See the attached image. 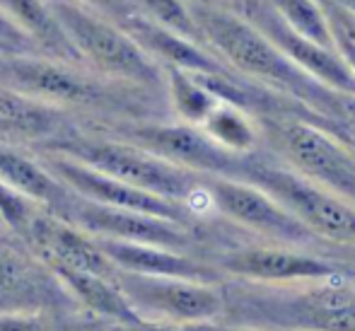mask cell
Here are the masks:
<instances>
[{
  "instance_id": "cell-1",
  "label": "cell",
  "mask_w": 355,
  "mask_h": 331,
  "mask_svg": "<svg viewBox=\"0 0 355 331\" xmlns=\"http://www.w3.org/2000/svg\"><path fill=\"white\" fill-rule=\"evenodd\" d=\"M191 12L206 49L239 78L297 99L331 121L341 124L351 112L346 104L348 97H341L304 73L244 15L213 8L211 3H191Z\"/></svg>"
},
{
  "instance_id": "cell-2",
  "label": "cell",
  "mask_w": 355,
  "mask_h": 331,
  "mask_svg": "<svg viewBox=\"0 0 355 331\" xmlns=\"http://www.w3.org/2000/svg\"><path fill=\"white\" fill-rule=\"evenodd\" d=\"M346 275L276 285L227 278L220 324L254 331H355V283Z\"/></svg>"
},
{
  "instance_id": "cell-3",
  "label": "cell",
  "mask_w": 355,
  "mask_h": 331,
  "mask_svg": "<svg viewBox=\"0 0 355 331\" xmlns=\"http://www.w3.org/2000/svg\"><path fill=\"white\" fill-rule=\"evenodd\" d=\"M39 150L66 155L75 162L87 164L119 182H126L136 189L155 194V196L184 203L189 210L193 205V198L203 194V182H206V177L201 174L177 167L141 145L102 131L89 133L73 128L61 138L39 145Z\"/></svg>"
},
{
  "instance_id": "cell-4",
  "label": "cell",
  "mask_w": 355,
  "mask_h": 331,
  "mask_svg": "<svg viewBox=\"0 0 355 331\" xmlns=\"http://www.w3.org/2000/svg\"><path fill=\"white\" fill-rule=\"evenodd\" d=\"M0 80L29 97L56 109L94 114H128L141 90L112 83L85 66L46 56H0ZM148 94V92H145Z\"/></svg>"
},
{
  "instance_id": "cell-5",
  "label": "cell",
  "mask_w": 355,
  "mask_h": 331,
  "mask_svg": "<svg viewBox=\"0 0 355 331\" xmlns=\"http://www.w3.org/2000/svg\"><path fill=\"white\" fill-rule=\"evenodd\" d=\"M49 3L78 49L85 68L148 94L164 90V68L119 22L83 8L75 0Z\"/></svg>"
},
{
  "instance_id": "cell-6",
  "label": "cell",
  "mask_w": 355,
  "mask_h": 331,
  "mask_svg": "<svg viewBox=\"0 0 355 331\" xmlns=\"http://www.w3.org/2000/svg\"><path fill=\"white\" fill-rule=\"evenodd\" d=\"M259 126L281 162L355 205V140L341 124L261 117Z\"/></svg>"
},
{
  "instance_id": "cell-7",
  "label": "cell",
  "mask_w": 355,
  "mask_h": 331,
  "mask_svg": "<svg viewBox=\"0 0 355 331\" xmlns=\"http://www.w3.org/2000/svg\"><path fill=\"white\" fill-rule=\"evenodd\" d=\"M239 179L271 194L304 228L322 239L324 247L355 244V205L302 177L281 160L257 153L249 155Z\"/></svg>"
},
{
  "instance_id": "cell-8",
  "label": "cell",
  "mask_w": 355,
  "mask_h": 331,
  "mask_svg": "<svg viewBox=\"0 0 355 331\" xmlns=\"http://www.w3.org/2000/svg\"><path fill=\"white\" fill-rule=\"evenodd\" d=\"M109 133L141 145L157 158L193 174H201V177L239 179L249 160V155H234L225 150L201 126L182 121L162 124L145 121V119H126V121L109 126Z\"/></svg>"
},
{
  "instance_id": "cell-9",
  "label": "cell",
  "mask_w": 355,
  "mask_h": 331,
  "mask_svg": "<svg viewBox=\"0 0 355 331\" xmlns=\"http://www.w3.org/2000/svg\"><path fill=\"white\" fill-rule=\"evenodd\" d=\"M114 280L143 322L196 327L223 319V283L138 275L126 271H116Z\"/></svg>"
},
{
  "instance_id": "cell-10",
  "label": "cell",
  "mask_w": 355,
  "mask_h": 331,
  "mask_svg": "<svg viewBox=\"0 0 355 331\" xmlns=\"http://www.w3.org/2000/svg\"><path fill=\"white\" fill-rule=\"evenodd\" d=\"M203 187L211 198V205L223 218L259 235L263 242L312 249V252H319L324 247L312 230L304 228L285 205L263 189L227 177H206Z\"/></svg>"
},
{
  "instance_id": "cell-11",
  "label": "cell",
  "mask_w": 355,
  "mask_h": 331,
  "mask_svg": "<svg viewBox=\"0 0 355 331\" xmlns=\"http://www.w3.org/2000/svg\"><path fill=\"white\" fill-rule=\"evenodd\" d=\"M220 273L234 280H252V283H304V280H322L331 275L348 273L338 262L324 257L312 249L285 247V244H242L227 247L220 252L201 254Z\"/></svg>"
},
{
  "instance_id": "cell-12",
  "label": "cell",
  "mask_w": 355,
  "mask_h": 331,
  "mask_svg": "<svg viewBox=\"0 0 355 331\" xmlns=\"http://www.w3.org/2000/svg\"><path fill=\"white\" fill-rule=\"evenodd\" d=\"M39 158L46 162V167L71 189L75 196L92 201V203L99 205H109V208H123V210H136V213L157 215V218L174 220L179 225L193 228L196 215L184 203L155 196V194L136 189L126 182H119V179L97 172V169L87 167V164L75 162V160L66 158V155L39 150Z\"/></svg>"
},
{
  "instance_id": "cell-13",
  "label": "cell",
  "mask_w": 355,
  "mask_h": 331,
  "mask_svg": "<svg viewBox=\"0 0 355 331\" xmlns=\"http://www.w3.org/2000/svg\"><path fill=\"white\" fill-rule=\"evenodd\" d=\"M63 220L78 225L80 230L99 239H119V242L155 244V247L177 249V252L196 254V232L193 228L179 225L174 220H164L157 215L136 213V210L109 208L80 196L73 198Z\"/></svg>"
},
{
  "instance_id": "cell-14",
  "label": "cell",
  "mask_w": 355,
  "mask_h": 331,
  "mask_svg": "<svg viewBox=\"0 0 355 331\" xmlns=\"http://www.w3.org/2000/svg\"><path fill=\"white\" fill-rule=\"evenodd\" d=\"M73 305L61 280L17 237H0V307L66 309Z\"/></svg>"
},
{
  "instance_id": "cell-15",
  "label": "cell",
  "mask_w": 355,
  "mask_h": 331,
  "mask_svg": "<svg viewBox=\"0 0 355 331\" xmlns=\"http://www.w3.org/2000/svg\"><path fill=\"white\" fill-rule=\"evenodd\" d=\"M22 244L34 257L42 259L49 269H73L94 275H107V278L116 275L114 264L109 262V257L102 252L92 235L49 210H42L34 218Z\"/></svg>"
},
{
  "instance_id": "cell-16",
  "label": "cell",
  "mask_w": 355,
  "mask_h": 331,
  "mask_svg": "<svg viewBox=\"0 0 355 331\" xmlns=\"http://www.w3.org/2000/svg\"><path fill=\"white\" fill-rule=\"evenodd\" d=\"M244 17H247L254 27L261 29L290 61L297 63V66L307 75H312L317 83L334 90V92L341 94V97L355 99V73L351 70V66L343 61L338 49L319 46V44L300 37L297 32H293V29L278 17V12L271 5H257V8L249 10V15H244Z\"/></svg>"
},
{
  "instance_id": "cell-17",
  "label": "cell",
  "mask_w": 355,
  "mask_h": 331,
  "mask_svg": "<svg viewBox=\"0 0 355 331\" xmlns=\"http://www.w3.org/2000/svg\"><path fill=\"white\" fill-rule=\"evenodd\" d=\"M102 252L109 257L116 271L138 275H162V278L201 280V283H223L225 275L206 262L201 254H187L177 249L155 247V244L119 242V239H99Z\"/></svg>"
},
{
  "instance_id": "cell-18",
  "label": "cell",
  "mask_w": 355,
  "mask_h": 331,
  "mask_svg": "<svg viewBox=\"0 0 355 331\" xmlns=\"http://www.w3.org/2000/svg\"><path fill=\"white\" fill-rule=\"evenodd\" d=\"M123 29L159 63L162 68H179L193 75H237L220 61L218 56L203 44L187 39L172 29L162 27L155 19L145 17L143 12L133 10L126 19H121Z\"/></svg>"
},
{
  "instance_id": "cell-19",
  "label": "cell",
  "mask_w": 355,
  "mask_h": 331,
  "mask_svg": "<svg viewBox=\"0 0 355 331\" xmlns=\"http://www.w3.org/2000/svg\"><path fill=\"white\" fill-rule=\"evenodd\" d=\"M0 182L58 218L68 213L75 198L71 189L46 167L39 153L32 155L5 140H0Z\"/></svg>"
},
{
  "instance_id": "cell-20",
  "label": "cell",
  "mask_w": 355,
  "mask_h": 331,
  "mask_svg": "<svg viewBox=\"0 0 355 331\" xmlns=\"http://www.w3.org/2000/svg\"><path fill=\"white\" fill-rule=\"evenodd\" d=\"M73 131L71 114L44 104L0 80V140L44 145Z\"/></svg>"
},
{
  "instance_id": "cell-21",
  "label": "cell",
  "mask_w": 355,
  "mask_h": 331,
  "mask_svg": "<svg viewBox=\"0 0 355 331\" xmlns=\"http://www.w3.org/2000/svg\"><path fill=\"white\" fill-rule=\"evenodd\" d=\"M61 280L63 290L71 295L73 305L94 322H107L112 329H128L143 324L141 314L131 307L119 283L107 275L85 273L73 269H51Z\"/></svg>"
},
{
  "instance_id": "cell-22",
  "label": "cell",
  "mask_w": 355,
  "mask_h": 331,
  "mask_svg": "<svg viewBox=\"0 0 355 331\" xmlns=\"http://www.w3.org/2000/svg\"><path fill=\"white\" fill-rule=\"evenodd\" d=\"M0 10L22 29L39 56L85 66L49 0H0Z\"/></svg>"
},
{
  "instance_id": "cell-23",
  "label": "cell",
  "mask_w": 355,
  "mask_h": 331,
  "mask_svg": "<svg viewBox=\"0 0 355 331\" xmlns=\"http://www.w3.org/2000/svg\"><path fill=\"white\" fill-rule=\"evenodd\" d=\"M164 92L179 121L191 126H203L220 107V99L198 80V75L179 68H164Z\"/></svg>"
},
{
  "instance_id": "cell-24",
  "label": "cell",
  "mask_w": 355,
  "mask_h": 331,
  "mask_svg": "<svg viewBox=\"0 0 355 331\" xmlns=\"http://www.w3.org/2000/svg\"><path fill=\"white\" fill-rule=\"evenodd\" d=\"M201 128L215 143L234 155H254L263 135L261 126L259 121H254L252 114L227 102H220V107L206 119Z\"/></svg>"
},
{
  "instance_id": "cell-25",
  "label": "cell",
  "mask_w": 355,
  "mask_h": 331,
  "mask_svg": "<svg viewBox=\"0 0 355 331\" xmlns=\"http://www.w3.org/2000/svg\"><path fill=\"white\" fill-rule=\"evenodd\" d=\"M268 5L300 37L319 46L336 49V34H334V22L327 12V5H322L319 0H268Z\"/></svg>"
},
{
  "instance_id": "cell-26",
  "label": "cell",
  "mask_w": 355,
  "mask_h": 331,
  "mask_svg": "<svg viewBox=\"0 0 355 331\" xmlns=\"http://www.w3.org/2000/svg\"><path fill=\"white\" fill-rule=\"evenodd\" d=\"M0 331H78L63 322V309H8L0 312Z\"/></svg>"
},
{
  "instance_id": "cell-27",
  "label": "cell",
  "mask_w": 355,
  "mask_h": 331,
  "mask_svg": "<svg viewBox=\"0 0 355 331\" xmlns=\"http://www.w3.org/2000/svg\"><path fill=\"white\" fill-rule=\"evenodd\" d=\"M32 53H37L34 44L29 42L22 29L0 10V56H32Z\"/></svg>"
},
{
  "instance_id": "cell-28",
  "label": "cell",
  "mask_w": 355,
  "mask_h": 331,
  "mask_svg": "<svg viewBox=\"0 0 355 331\" xmlns=\"http://www.w3.org/2000/svg\"><path fill=\"white\" fill-rule=\"evenodd\" d=\"M75 3L92 10V12L104 15V17L114 19V22H121V19H126L136 10L131 0H75Z\"/></svg>"
},
{
  "instance_id": "cell-29",
  "label": "cell",
  "mask_w": 355,
  "mask_h": 331,
  "mask_svg": "<svg viewBox=\"0 0 355 331\" xmlns=\"http://www.w3.org/2000/svg\"><path fill=\"white\" fill-rule=\"evenodd\" d=\"M319 254H324V257L338 262L343 269L355 271V244H346V247H334V244H327L324 249H319Z\"/></svg>"
},
{
  "instance_id": "cell-30",
  "label": "cell",
  "mask_w": 355,
  "mask_h": 331,
  "mask_svg": "<svg viewBox=\"0 0 355 331\" xmlns=\"http://www.w3.org/2000/svg\"><path fill=\"white\" fill-rule=\"evenodd\" d=\"M334 34H336V49H338V53L343 56V61L351 66V70L355 73V42L353 39H348L346 34L341 32L338 27H334Z\"/></svg>"
},
{
  "instance_id": "cell-31",
  "label": "cell",
  "mask_w": 355,
  "mask_h": 331,
  "mask_svg": "<svg viewBox=\"0 0 355 331\" xmlns=\"http://www.w3.org/2000/svg\"><path fill=\"white\" fill-rule=\"evenodd\" d=\"M116 331H193L191 327H177V324H157V322H143L128 329H116Z\"/></svg>"
},
{
  "instance_id": "cell-32",
  "label": "cell",
  "mask_w": 355,
  "mask_h": 331,
  "mask_svg": "<svg viewBox=\"0 0 355 331\" xmlns=\"http://www.w3.org/2000/svg\"><path fill=\"white\" fill-rule=\"evenodd\" d=\"M193 331H254V329H239V327H227V324L211 322V324H196L191 327Z\"/></svg>"
},
{
  "instance_id": "cell-33",
  "label": "cell",
  "mask_w": 355,
  "mask_h": 331,
  "mask_svg": "<svg viewBox=\"0 0 355 331\" xmlns=\"http://www.w3.org/2000/svg\"><path fill=\"white\" fill-rule=\"evenodd\" d=\"M329 3L336 5V8H341V10H346V12L355 15V0H329Z\"/></svg>"
},
{
  "instance_id": "cell-34",
  "label": "cell",
  "mask_w": 355,
  "mask_h": 331,
  "mask_svg": "<svg viewBox=\"0 0 355 331\" xmlns=\"http://www.w3.org/2000/svg\"><path fill=\"white\" fill-rule=\"evenodd\" d=\"M8 228H5V223H3V218H0V237H8ZM10 237H12V235H10Z\"/></svg>"
},
{
  "instance_id": "cell-35",
  "label": "cell",
  "mask_w": 355,
  "mask_h": 331,
  "mask_svg": "<svg viewBox=\"0 0 355 331\" xmlns=\"http://www.w3.org/2000/svg\"><path fill=\"white\" fill-rule=\"evenodd\" d=\"M191 3H208V0H191Z\"/></svg>"
},
{
  "instance_id": "cell-36",
  "label": "cell",
  "mask_w": 355,
  "mask_h": 331,
  "mask_svg": "<svg viewBox=\"0 0 355 331\" xmlns=\"http://www.w3.org/2000/svg\"><path fill=\"white\" fill-rule=\"evenodd\" d=\"M351 138H353V140H355V133H351Z\"/></svg>"
},
{
  "instance_id": "cell-37",
  "label": "cell",
  "mask_w": 355,
  "mask_h": 331,
  "mask_svg": "<svg viewBox=\"0 0 355 331\" xmlns=\"http://www.w3.org/2000/svg\"><path fill=\"white\" fill-rule=\"evenodd\" d=\"M0 312H5V309H3V307H0Z\"/></svg>"
},
{
  "instance_id": "cell-38",
  "label": "cell",
  "mask_w": 355,
  "mask_h": 331,
  "mask_svg": "<svg viewBox=\"0 0 355 331\" xmlns=\"http://www.w3.org/2000/svg\"><path fill=\"white\" fill-rule=\"evenodd\" d=\"M114 331H116V329H114Z\"/></svg>"
}]
</instances>
